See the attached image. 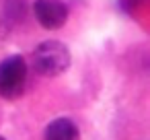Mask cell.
Wrapping results in <instances>:
<instances>
[{
  "mask_svg": "<svg viewBox=\"0 0 150 140\" xmlns=\"http://www.w3.org/2000/svg\"><path fill=\"white\" fill-rule=\"evenodd\" d=\"M70 50L58 41V39H47L41 41L33 50V68L41 76H60L70 68Z\"/></svg>",
  "mask_w": 150,
  "mask_h": 140,
  "instance_id": "cell-1",
  "label": "cell"
},
{
  "mask_svg": "<svg viewBox=\"0 0 150 140\" xmlns=\"http://www.w3.org/2000/svg\"><path fill=\"white\" fill-rule=\"evenodd\" d=\"M27 62L23 56H8L0 62V97L15 101L27 87Z\"/></svg>",
  "mask_w": 150,
  "mask_h": 140,
  "instance_id": "cell-2",
  "label": "cell"
},
{
  "mask_svg": "<svg viewBox=\"0 0 150 140\" xmlns=\"http://www.w3.org/2000/svg\"><path fill=\"white\" fill-rule=\"evenodd\" d=\"M33 13H35L37 23L50 31L64 27V23L68 21V6L62 0H35Z\"/></svg>",
  "mask_w": 150,
  "mask_h": 140,
  "instance_id": "cell-3",
  "label": "cell"
},
{
  "mask_svg": "<svg viewBox=\"0 0 150 140\" xmlns=\"http://www.w3.org/2000/svg\"><path fill=\"white\" fill-rule=\"evenodd\" d=\"M43 138L45 140H80V130L72 119L58 117L47 124Z\"/></svg>",
  "mask_w": 150,
  "mask_h": 140,
  "instance_id": "cell-4",
  "label": "cell"
},
{
  "mask_svg": "<svg viewBox=\"0 0 150 140\" xmlns=\"http://www.w3.org/2000/svg\"><path fill=\"white\" fill-rule=\"evenodd\" d=\"M27 6H25V0H6L4 2V17L11 23H21L25 19Z\"/></svg>",
  "mask_w": 150,
  "mask_h": 140,
  "instance_id": "cell-5",
  "label": "cell"
},
{
  "mask_svg": "<svg viewBox=\"0 0 150 140\" xmlns=\"http://www.w3.org/2000/svg\"><path fill=\"white\" fill-rule=\"evenodd\" d=\"M119 4H121V9H123L125 13L134 15L136 11H140V9H142L144 0H119Z\"/></svg>",
  "mask_w": 150,
  "mask_h": 140,
  "instance_id": "cell-6",
  "label": "cell"
},
{
  "mask_svg": "<svg viewBox=\"0 0 150 140\" xmlns=\"http://www.w3.org/2000/svg\"><path fill=\"white\" fill-rule=\"evenodd\" d=\"M0 140H6V138H4V136H0Z\"/></svg>",
  "mask_w": 150,
  "mask_h": 140,
  "instance_id": "cell-7",
  "label": "cell"
}]
</instances>
